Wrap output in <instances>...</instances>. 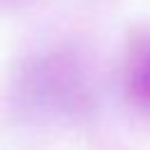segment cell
Here are the masks:
<instances>
[{"mask_svg": "<svg viewBox=\"0 0 150 150\" xmlns=\"http://www.w3.org/2000/svg\"><path fill=\"white\" fill-rule=\"evenodd\" d=\"M124 87L129 98L150 112V33L136 35L127 47Z\"/></svg>", "mask_w": 150, "mask_h": 150, "instance_id": "2", "label": "cell"}, {"mask_svg": "<svg viewBox=\"0 0 150 150\" xmlns=\"http://www.w3.org/2000/svg\"><path fill=\"white\" fill-rule=\"evenodd\" d=\"M30 0H0V7H5V9H14V7H23V5H28Z\"/></svg>", "mask_w": 150, "mask_h": 150, "instance_id": "3", "label": "cell"}, {"mask_svg": "<svg viewBox=\"0 0 150 150\" xmlns=\"http://www.w3.org/2000/svg\"><path fill=\"white\" fill-rule=\"evenodd\" d=\"M9 96L28 120L82 122L98 108V77L87 54L63 42L30 54L14 73Z\"/></svg>", "mask_w": 150, "mask_h": 150, "instance_id": "1", "label": "cell"}]
</instances>
